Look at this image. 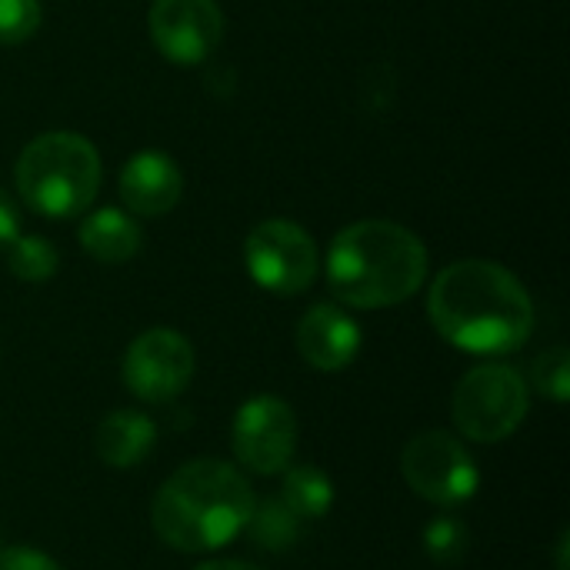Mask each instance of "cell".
<instances>
[{
    "label": "cell",
    "instance_id": "12",
    "mask_svg": "<svg viewBox=\"0 0 570 570\" xmlns=\"http://www.w3.org/2000/svg\"><path fill=\"white\" fill-rule=\"evenodd\" d=\"M184 174L164 150H137L120 170V200L137 217H164L180 204Z\"/></svg>",
    "mask_w": 570,
    "mask_h": 570
},
{
    "label": "cell",
    "instance_id": "23",
    "mask_svg": "<svg viewBox=\"0 0 570 570\" xmlns=\"http://www.w3.org/2000/svg\"><path fill=\"white\" fill-rule=\"evenodd\" d=\"M194 570H264V568L247 564V561H204V564H197Z\"/></svg>",
    "mask_w": 570,
    "mask_h": 570
},
{
    "label": "cell",
    "instance_id": "8",
    "mask_svg": "<svg viewBox=\"0 0 570 570\" xmlns=\"http://www.w3.org/2000/svg\"><path fill=\"white\" fill-rule=\"evenodd\" d=\"M297 434H301V424H297L294 407L284 397L257 394L244 401L240 411L234 414L230 448L244 471L274 478L294 461Z\"/></svg>",
    "mask_w": 570,
    "mask_h": 570
},
{
    "label": "cell",
    "instance_id": "1",
    "mask_svg": "<svg viewBox=\"0 0 570 570\" xmlns=\"http://www.w3.org/2000/svg\"><path fill=\"white\" fill-rule=\"evenodd\" d=\"M434 331L458 351L501 357L524 347L534 334V301L528 287L494 261H454L428 291Z\"/></svg>",
    "mask_w": 570,
    "mask_h": 570
},
{
    "label": "cell",
    "instance_id": "17",
    "mask_svg": "<svg viewBox=\"0 0 570 570\" xmlns=\"http://www.w3.org/2000/svg\"><path fill=\"white\" fill-rule=\"evenodd\" d=\"M57 267H60V254L40 234L17 237L7 247V271L23 284H43V281H50L57 274Z\"/></svg>",
    "mask_w": 570,
    "mask_h": 570
},
{
    "label": "cell",
    "instance_id": "9",
    "mask_svg": "<svg viewBox=\"0 0 570 570\" xmlns=\"http://www.w3.org/2000/svg\"><path fill=\"white\" fill-rule=\"evenodd\" d=\"M194 347L180 331L150 327L130 341L124 354V384L144 404H167L180 397L194 381Z\"/></svg>",
    "mask_w": 570,
    "mask_h": 570
},
{
    "label": "cell",
    "instance_id": "5",
    "mask_svg": "<svg viewBox=\"0 0 570 570\" xmlns=\"http://www.w3.org/2000/svg\"><path fill=\"white\" fill-rule=\"evenodd\" d=\"M531 411V387L524 374L511 364H478L471 367L451 401L454 428L474 444L508 441Z\"/></svg>",
    "mask_w": 570,
    "mask_h": 570
},
{
    "label": "cell",
    "instance_id": "11",
    "mask_svg": "<svg viewBox=\"0 0 570 570\" xmlns=\"http://www.w3.org/2000/svg\"><path fill=\"white\" fill-rule=\"evenodd\" d=\"M361 324L337 304H314L297 321V354L324 374L344 371L361 354Z\"/></svg>",
    "mask_w": 570,
    "mask_h": 570
},
{
    "label": "cell",
    "instance_id": "19",
    "mask_svg": "<svg viewBox=\"0 0 570 570\" xmlns=\"http://www.w3.org/2000/svg\"><path fill=\"white\" fill-rule=\"evenodd\" d=\"M534 387L538 394H544L554 404H564L570 397V354L568 347H551L544 354H538L534 361Z\"/></svg>",
    "mask_w": 570,
    "mask_h": 570
},
{
    "label": "cell",
    "instance_id": "3",
    "mask_svg": "<svg viewBox=\"0 0 570 570\" xmlns=\"http://www.w3.org/2000/svg\"><path fill=\"white\" fill-rule=\"evenodd\" d=\"M331 294L357 311H381L411 301L428 281L424 240L394 220H357L327 250Z\"/></svg>",
    "mask_w": 570,
    "mask_h": 570
},
{
    "label": "cell",
    "instance_id": "7",
    "mask_svg": "<svg viewBox=\"0 0 570 570\" xmlns=\"http://www.w3.org/2000/svg\"><path fill=\"white\" fill-rule=\"evenodd\" d=\"M244 267L257 287L277 297L304 294L317 281V244L294 220H264L244 240Z\"/></svg>",
    "mask_w": 570,
    "mask_h": 570
},
{
    "label": "cell",
    "instance_id": "15",
    "mask_svg": "<svg viewBox=\"0 0 570 570\" xmlns=\"http://www.w3.org/2000/svg\"><path fill=\"white\" fill-rule=\"evenodd\" d=\"M281 484V501L301 521H321L334 504V481L317 464H287Z\"/></svg>",
    "mask_w": 570,
    "mask_h": 570
},
{
    "label": "cell",
    "instance_id": "10",
    "mask_svg": "<svg viewBox=\"0 0 570 570\" xmlns=\"http://www.w3.org/2000/svg\"><path fill=\"white\" fill-rule=\"evenodd\" d=\"M147 27L170 63L194 67L217 50L224 37V10L217 0H154Z\"/></svg>",
    "mask_w": 570,
    "mask_h": 570
},
{
    "label": "cell",
    "instance_id": "13",
    "mask_svg": "<svg viewBox=\"0 0 570 570\" xmlns=\"http://www.w3.org/2000/svg\"><path fill=\"white\" fill-rule=\"evenodd\" d=\"M154 444H157V424L147 414L130 411V407L110 411L94 431V451L114 471L137 468L140 461L150 458Z\"/></svg>",
    "mask_w": 570,
    "mask_h": 570
},
{
    "label": "cell",
    "instance_id": "16",
    "mask_svg": "<svg viewBox=\"0 0 570 570\" xmlns=\"http://www.w3.org/2000/svg\"><path fill=\"white\" fill-rule=\"evenodd\" d=\"M247 534L254 538V544L261 551L284 554L294 548V541L301 534V518L281 498H267V501L254 504V514L247 521Z\"/></svg>",
    "mask_w": 570,
    "mask_h": 570
},
{
    "label": "cell",
    "instance_id": "18",
    "mask_svg": "<svg viewBox=\"0 0 570 570\" xmlns=\"http://www.w3.org/2000/svg\"><path fill=\"white\" fill-rule=\"evenodd\" d=\"M421 541H424V554L434 564H458L471 548V531H468V524L461 518L441 514L424 528Z\"/></svg>",
    "mask_w": 570,
    "mask_h": 570
},
{
    "label": "cell",
    "instance_id": "2",
    "mask_svg": "<svg viewBox=\"0 0 570 570\" xmlns=\"http://www.w3.org/2000/svg\"><path fill=\"white\" fill-rule=\"evenodd\" d=\"M247 474L217 458L180 464L150 501L154 534L180 554H210L247 531L254 514Z\"/></svg>",
    "mask_w": 570,
    "mask_h": 570
},
{
    "label": "cell",
    "instance_id": "22",
    "mask_svg": "<svg viewBox=\"0 0 570 570\" xmlns=\"http://www.w3.org/2000/svg\"><path fill=\"white\" fill-rule=\"evenodd\" d=\"M17 237H20V214L10 194L0 187V250H7Z\"/></svg>",
    "mask_w": 570,
    "mask_h": 570
},
{
    "label": "cell",
    "instance_id": "6",
    "mask_svg": "<svg viewBox=\"0 0 570 570\" xmlns=\"http://www.w3.org/2000/svg\"><path fill=\"white\" fill-rule=\"evenodd\" d=\"M401 474L417 498L438 508L468 504L481 488L478 461L451 431L414 434L401 451Z\"/></svg>",
    "mask_w": 570,
    "mask_h": 570
},
{
    "label": "cell",
    "instance_id": "21",
    "mask_svg": "<svg viewBox=\"0 0 570 570\" xmlns=\"http://www.w3.org/2000/svg\"><path fill=\"white\" fill-rule=\"evenodd\" d=\"M0 570H63L50 554L30 548V544H10L0 548Z\"/></svg>",
    "mask_w": 570,
    "mask_h": 570
},
{
    "label": "cell",
    "instance_id": "14",
    "mask_svg": "<svg viewBox=\"0 0 570 570\" xmlns=\"http://www.w3.org/2000/svg\"><path fill=\"white\" fill-rule=\"evenodd\" d=\"M77 237H80L83 254H90L100 264H124V261L137 257V250L144 244L140 224L117 207H100V210L87 214L80 220Z\"/></svg>",
    "mask_w": 570,
    "mask_h": 570
},
{
    "label": "cell",
    "instance_id": "24",
    "mask_svg": "<svg viewBox=\"0 0 570 570\" xmlns=\"http://www.w3.org/2000/svg\"><path fill=\"white\" fill-rule=\"evenodd\" d=\"M568 554H570V531H561V538H558V570H570Z\"/></svg>",
    "mask_w": 570,
    "mask_h": 570
},
{
    "label": "cell",
    "instance_id": "20",
    "mask_svg": "<svg viewBox=\"0 0 570 570\" xmlns=\"http://www.w3.org/2000/svg\"><path fill=\"white\" fill-rule=\"evenodd\" d=\"M43 20L40 0H0V43L17 47L37 33Z\"/></svg>",
    "mask_w": 570,
    "mask_h": 570
},
{
    "label": "cell",
    "instance_id": "4",
    "mask_svg": "<svg viewBox=\"0 0 570 570\" xmlns=\"http://www.w3.org/2000/svg\"><path fill=\"white\" fill-rule=\"evenodd\" d=\"M100 154L73 130H47L17 157V190L30 210L50 220L83 214L100 190Z\"/></svg>",
    "mask_w": 570,
    "mask_h": 570
}]
</instances>
